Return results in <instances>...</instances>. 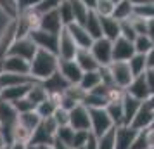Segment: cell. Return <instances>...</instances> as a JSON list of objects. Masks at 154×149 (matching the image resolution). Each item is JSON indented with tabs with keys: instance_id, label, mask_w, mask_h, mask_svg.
<instances>
[{
	"instance_id": "cell-53",
	"label": "cell",
	"mask_w": 154,
	"mask_h": 149,
	"mask_svg": "<svg viewBox=\"0 0 154 149\" xmlns=\"http://www.w3.org/2000/svg\"><path fill=\"white\" fill-rule=\"evenodd\" d=\"M54 149H71V147L66 146V144H63V142H59V141H54Z\"/></svg>"
},
{
	"instance_id": "cell-62",
	"label": "cell",
	"mask_w": 154,
	"mask_h": 149,
	"mask_svg": "<svg viewBox=\"0 0 154 149\" xmlns=\"http://www.w3.org/2000/svg\"><path fill=\"white\" fill-rule=\"evenodd\" d=\"M152 127H154V125H152Z\"/></svg>"
},
{
	"instance_id": "cell-37",
	"label": "cell",
	"mask_w": 154,
	"mask_h": 149,
	"mask_svg": "<svg viewBox=\"0 0 154 149\" xmlns=\"http://www.w3.org/2000/svg\"><path fill=\"white\" fill-rule=\"evenodd\" d=\"M73 137H75V130L69 127V125H64V127H59L56 132V141L63 142L66 146H69L73 144Z\"/></svg>"
},
{
	"instance_id": "cell-14",
	"label": "cell",
	"mask_w": 154,
	"mask_h": 149,
	"mask_svg": "<svg viewBox=\"0 0 154 149\" xmlns=\"http://www.w3.org/2000/svg\"><path fill=\"white\" fill-rule=\"evenodd\" d=\"M125 92L128 95H132L139 101H147V97L151 95L149 92V87H147V80H146V73L144 75H139V76H133V80L130 82V85L125 88Z\"/></svg>"
},
{
	"instance_id": "cell-25",
	"label": "cell",
	"mask_w": 154,
	"mask_h": 149,
	"mask_svg": "<svg viewBox=\"0 0 154 149\" xmlns=\"http://www.w3.org/2000/svg\"><path fill=\"white\" fill-rule=\"evenodd\" d=\"M35 82V80H33ZM33 82H29V83H23V85H17V87H9V88H2V97L0 99L4 101H9V102H14V101L21 99L24 97L26 94H28L29 87Z\"/></svg>"
},
{
	"instance_id": "cell-29",
	"label": "cell",
	"mask_w": 154,
	"mask_h": 149,
	"mask_svg": "<svg viewBox=\"0 0 154 149\" xmlns=\"http://www.w3.org/2000/svg\"><path fill=\"white\" fill-rule=\"evenodd\" d=\"M128 66H130V71H132L133 76H139V75H144L149 68H147V59H146V54H133L128 61Z\"/></svg>"
},
{
	"instance_id": "cell-9",
	"label": "cell",
	"mask_w": 154,
	"mask_h": 149,
	"mask_svg": "<svg viewBox=\"0 0 154 149\" xmlns=\"http://www.w3.org/2000/svg\"><path fill=\"white\" fill-rule=\"evenodd\" d=\"M152 125H154V109H151L146 102H142L140 109L133 116L130 127L135 128L137 132H144V130H149Z\"/></svg>"
},
{
	"instance_id": "cell-31",
	"label": "cell",
	"mask_w": 154,
	"mask_h": 149,
	"mask_svg": "<svg viewBox=\"0 0 154 149\" xmlns=\"http://www.w3.org/2000/svg\"><path fill=\"white\" fill-rule=\"evenodd\" d=\"M57 12H59V17L63 21L64 28L69 26L71 23H75V12H73V5H71L69 0H63L57 7Z\"/></svg>"
},
{
	"instance_id": "cell-6",
	"label": "cell",
	"mask_w": 154,
	"mask_h": 149,
	"mask_svg": "<svg viewBox=\"0 0 154 149\" xmlns=\"http://www.w3.org/2000/svg\"><path fill=\"white\" fill-rule=\"evenodd\" d=\"M69 127L73 130L90 132V113L85 104H76L73 109H69Z\"/></svg>"
},
{
	"instance_id": "cell-2",
	"label": "cell",
	"mask_w": 154,
	"mask_h": 149,
	"mask_svg": "<svg viewBox=\"0 0 154 149\" xmlns=\"http://www.w3.org/2000/svg\"><path fill=\"white\" fill-rule=\"evenodd\" d=\"M88 113H90V132L95 137H100L114 127L106 107H94V109H88Z\"/></svg>"
},
{
	"instance_id": "cell-41",
	"label": "cell",
	"mask_w": 154,
	"mask_h": 149,
	"mask_svg": "<svg viewBox=\"0 0 154 149\" xmlns=\"http://www.w3.org/2000/svg\"><path fill=\"white\" fill-rule=\"evenodd\" d=\"M92 132L88 130H75V137H73V144H71V149H80L83 147L87 141H88V137H90Z\"/></svg>"
},
{
	"instance_id": "cell-43",
	"label": "cell",
	"mask_w": 154,
	"mask_h": 149,
	"mask_svg": "<svg viewBox=\"0 0 154 149\" xmlns=\"http://www.w3.org/2000/svg\"><path fill=\"white\" fill-rule=\"evenodd\" d=\"M119 23H121V33H119V36H123V38H126V40L133 42V40L137 38V31H135V28H133L132 21L126 19V21H119Z\"/></svg>"
},
{
	"instance_id": "cell-52",
	"label": "cell",
	"mask_w": 154,
	"mask_h": 149,
	"mask_svg": "<svg viewBox=\"0 0 154 149\" xmlns=\"http://www.w3.org/2000/svg\"><path fill=\"white\" fill-rule=\"evenodd\" d=\"M9 147L7 141H5V137H4V134H2V130H0V149H5Z\"/></svg>"
},
{
	"instance_id": "cell-58",
	"label": "cell",
	"mask_w": 154,
	"mask_h": 149,
	"mask_svg": "<svg viewBox=\"0 0 154 149\" xmlns=\"http://www.w3.org/2000/svg\"><path fill=\"white\" fill-rule=\"evenodd\" d=\"M38 146V144H36ZM38 149H54V144H40Z\"/></svg>"
},
{
	"instance_id": "cell-3",
	"label": "cell",
	"mask_w": 154,
	"mask_h": 149,
	"mask_svg": "<svg viewBox=\"0 0 154 149\" xmlns=\"http://www.w3.org/2000/svg\"><path fill=\"white\" fill-rule=\"evenodd\" d=\"M90 52L100 66H109L112 63V42L104 36L92 42Z\"/></svg>"
},
{
	"instance_id": "cell-8",
	"label": "cell",
	"mask_w": 154,
	"mask_h": 149,
	"mask_svg": "<svg viewBox=\"0 0 154 149\" xmlns=\"http://www.w3.org/2000/svg\"><path fill=\"white\" fill-rule=\"evenodd\" d=\"M28 36L35 42V45L38 49H43V50H49V52L57 54V36L59 35H54V33H49V31H45V29L36 28V29H33Z\"/></svg>"
},
{
	"instance_id": "cell-12",
	"label": "cell",
	"mask_w": 154,
	"mask_h": 149,
	"mask_svg": "<svg viewBox=\"0 0 154 149\" xmlns=\"http://www.w3.org/2000/svg\"><path fill=\"white\" fill-rule=\"evenodd\" d=\"M59 73L69 82L71 85H78L80 80H82V75H83L82 68L76 64L75 59H68V61L66 59H59Z\"/></svg>"
},
{
	"instance_id": "cell-46",
	"label": "cell",
	"mask_w": 154,
	"mask_h": 149,
	"mask_svg": "<svg viewBox=\"0 0 154 149\" xmlns=\"http://www.w3.org/2000/svg\"><path fill=\"white\" fill-rule=\"evenodd\" d=\"M146 80H147V87L151 95H154V70H147L146 71Z\"/></svg>"
},
{
	"instance_id": "cell-15",
	"label": "cell",
	"mask_w": 154,
	"mask_h": 149,
	"mask_svg": "<svg viewBox=\"0 0 154 149\" xmlns=\"http://www.w3.org/2000/svg\"><path fill=\"white\" fill-rule=\"evenodd\" d=\"M66 29H68V33L71 35V38L75 40V43L78 45V49H90L94 38L88 35V31L85 29L83 24H80V23H71L69 26H66Z\"/></svg>"
},
{
	"instance_id": "cell-4",
	"label": "cell",
	"mask_w": 154,
	"mask_h": 149,
	"mask_svg": "<svg viewBox=\"0 0 154 149\" xmlns=\"http://www.w3.org/2000/svg\"><path fill=\"white\" fill-rule=\"evenodd\" d=\"M36 50L38 47L35 45V42L29 38V36H21V38H16L12 45L9 47L7 54H12V56H19L23 59H26V61H31L33 56L36 54ZM5 54V56H7Z\"/></svg>"
},
{
	"instance_id": "cell-7",
	"label": "cell",
	"mask_w": 154,
	"mask_h": 149,
	"mask_svg": "<svg viewBox=\"0 0 154 149\" xmlns=\"http://www.w3.org/2000/svg\"><path fill=\"white\" fill-rule=\"evenodd\" d=\"M76 52H78V45L71 38L68 29L63 28V31L57 36V57L59 59H66V61L68 59H75Z\"/></svg>"
},
{
	"instance_id": "cell-23",
	"label": "cell",
	"mask_w": 154,
	"mask_h": 149,
	"mask_svg": "<svg viewBox=\"0 0 154 149\" xmlns=\"http://www.w3.org/2000/svg\"><path fill=\"white\" fill-rule=\"evenodd\" d=\"M33 82L31 76L26 75H17V73H7V71H2L0 73V88H9V87H17L23 83H29Z\"/></svg>"
},
{
	"instance_id": "cell-22",
	"label": "cell",
	"mask_w": 154,
	"mask_h": 149,
	"mask_svg": "<svg viewBox=\"0 0 154 149\" xmlns=\"http://www.w3.org/2000/svg\"><path fill=\"white\" fill-rule=\"evenodd\" d=\"M59 99H61V95H49L47 99H43L40 104H36L35 111L38 113L40 118H50L52 114L56 113V109L59 107Z\"/></svg>"
},
{
	"instance_id": "cell-17",
	"label": "cell",
	"mask_w": 154,
	"mask_h": 149,
	"mask_svg": "<svg viewBox=\"0 0 154 149\" xmlns=\"http://www.w3.org/2000/svg\"><path fill=\"white\" fill-rule=\"evenodd\" d=\"M42 83H43V87L47 88L49 95H61V94H63L64 90L71 85L69 82L64 78L61 73H59V70H57L52 76H49L45 82H42Z\"/></svg>"
},
{
	"instance_id": "cell-26",
	"label": "cell",
	"mask_w": 154,
	"mask_h": 149,
	"mask_svg": "<svg viewBox=\"0 0 154 149\" xmlns=\"http://www.w3.org/2000/svg\"><path fill=\"white\" fill-rule=\"evenodd\" d=\"M133 9H135V5L132 4V0H121V2H116L112 17L118 19V21H126V19H130V17L133 16Z\"/></svg>"
},
{
	"instance_id": "cell-56",
	"label": "cell",
	"mask_w": 154,
	"mask_h": 149,
	"mask_svg": "<svg viewBox=\"0 0 154 149\" xmlns=\"http://www.w3.org/2000/svg\"><path fill=\"white\" fill-rule=\"evenodd\" d=\"M9 149H24V144H21V142H14V144L9 146Z\"/></svg>"
},
{
	"instance_id": "cell-54",
	"label": "cell",
	"mask_w": 154,
	"mask_h": 149,
	"mask_svg": "<svg viewBox=\"0 0 154 149\" xmlns=\"http://www.w3.org/2000/svg\"><path fill=\"white\" fill-rule=\"evenodd\" d=\"M133 5H142V4H154V0H132Z\"/></svg>"
},
{
	"instance_id": "cell-60",
	"label": "cell",
	"mask_w": 154,
	"mask_h": 149,
	"mask_svg": "<svg viewBox=\"0 0 154 149\" xmlns=\"http://www.w3.org/2000/svg\"><path fill=\"white\" fill-rule=\"evenodd\" d=\"M0 97H2V88H0Z\"/></svg>"
},
{
	"instance_id": "cell-21",
	"label": "cell",
	"mask_w": 154,
	"mask_h": 149,
	"mask_svg": "<svg viewBox=\"0 0 154 149\" xmlns=\"http://www.w3.org/2000/svg\"><path fill=\"white\" fill-rule=\"evenodd\" d=\"M121 102H123V116H125L123 125H130L132 120H133V116L137 114V111H139L140 106H142V101L135 99V97H132V95H128V94L125 92Z\"/></svg>"
},
{
	"instance_id": "cell-42",
	"label": "cell",
	"mask_w": 154,
	"mask_h": 149,
	"mask_svg": "<svg viewBox=\"0 0 154 149\" xmlns=\"http://www.w3.org/2000/svg\"><path fill=\"white\" fill-rule=\"evenodd\" d=\"M14 104V107H16V111L19 114H23V113H28V111H35V104L31 102V101L24 95V97H21V99H17V101H14L12 102Z\"/></svg>"
},
{
	"instance_id": "cell-10",
	"label": "cell",
	"mask_w": 154,
	"mask_h": 149,
	"mask_svg": "<svg viewBox=\"0 0 154 149\" xmlns=\"http://www.w3.org/2000/svg\"><path fill=\"white\" fill-rule=\"evenodd\" d=\"M2 66H4V71H7V73H17V75L31 76L29 75V61L19 56H12V54L4 56L2 57Z\"/></svg>"
},
{
	"instance_id": "cell-51",
	"label": "cell",
	"mask_w": 154,
	"mask_h": 149,
	"mask_svg": "<svg viewBox=\"0 0 154 149\" xmlns=\"http://www.w3.org/2000/svg\"><path fill=\"white\" fill-rule=\"evenodd\" d=\"M80 2H82V4H83L88 11H94V9H95V5H97V0H80Z\"/></svg>"
},
{
	"instance_id": "cell-38",
	"label": "cell",
	"mask_w": 154,
	"mask_h": 149,
	"mask_svg": "<svg viewBox=\"0 0 154 149\" xmlns=\"http://www.w3.org/2000/svg\"><path fill=\"white\" fill-rule=\"evenodd\" d=\"M83 104L88 109H94V107H106L107 106V99L102 97V95H97V94H92V92H87L83 99Z\"/></svg>"
},
{
	"instance_id": "cell-49",
	"label": "cell",
	"mask_w": 154,
	"mask_h": 149,
	"mask_svg": "<svg viewBox=\"0 0 154 149\" xmlns=\"http://www.w3.org/2000/svg\"><path fill=\"white\" fill-rule=\"evenodd\" d=\"M146 137H147L149 149H154V127H151L149 130H146Z\"/></svg>"
},
{
	"instance_id": "cell-33",
	"label": "cell",
	"mask_w": 154,
	"mask_h": 149,
	"mask_svg": "<svg viewBox=\"0 0 154 149\" xmlns=\"http://www.w3.org/2000/svg\"><path fill=\"white\" fill-rule=\"evenodd\" d=\"M17 120L21 121L26 128H29L31 132H35L36 127L42 123V118L38 116V113H36V111H28V113L19 114V118H17Z\"/></svg>"
},
{
	"instance_id": "cell-20",
	"label": "cell",
	"mask_w": 154,
	"mask_h": 149,
	"mask_svg": "<svg viewBox=\"0 0 154 149\" xmlns=\"http://www.w3.org/2000/svg\"><path fill=\"white\" fill-rule=\"evenodd\" d=\"M100 26H102V36L114 42L116 38H119L121 33V23L118 19H114L112 16L109 17H100Z\"/></svg>"
},
{
	"instance_id": "cell-40",
	"label": "cell",
	"mask_w": 154,
	"mask_h": 149,
	"mask_svg": "<svg viewBox=\"0 0 154 149\" xmlns=\"http://www.w3.org/2000/svg\"><path fill=\"white\" fill-rule=\"evenodd\" d=\"M133 14L142 17V19H154V4H142V5H135L133 9Z\"/></svg>"
},
{
	"instance_id": "cell-16",
	"label": "cell",
	"mask_w": 154,
	"mask_h": 149,
	"mask_svg": "<svg viewBox=\"0 0 154 149\" xmlns=\"http://www.w3.org/2000/svg\"><path fill=\"white\" fill-rule=\"evenodd\" d=\"M133 54H135L133 42L126 40L123 36H119L112 42V61H125L126 63Z\"/></svg>"
},
{
	"instance_id": "cell-35",
	"label": "cell",
	"mask_w": 154,
	"mask_h": 149,
	"mask_svg": "<svg viewBox=\"0 0 154 149\" xmlns=\"http://www.w3.org/2000/svg\"><path fill=\"white\" fill-rule=\"evenodd\" d=\"M114 5L116 4L112 0H97V5L94 9V12L97 16H100V17H109L114 12Z\"/></svg>"
},
{
	"instance_id": "cell-18",
	"label": "cell",
	"mask_w": 154,
	"mask_h": 149,
	"mask_svg": "<svg viewBox=\"0 0 154 149\" xmlns=\"http://www.w3.org/2000/svg\"><path fill=\"white\" fill-rule=\"evenodd\" d=\"M19 118V113L16 111L12 102L0 99V127L11 128Z\"/></svg>"
},
{
	"instance_id": "cell-48",
	"label": "cell",
	"mask_w": 154,
	"mask_h": 149,
	"mask_svg": "<svg viewBox=\"0 0 154 149\" xmlns=\"http://www.w3.org/2000/svg\"><path fill=\"white\" fill-rule=\"evenodd\" d=\"M146 59H147V68H149V70H154V45L146 54Z\"/></svg>"
},
{
	"instance_id": "cell-27",
	"label": "cell",
	"mask_w": 154,
	"mask_h": 149,
	"mask_svg": "<svg viewBox=\"0 0 154 149\" xmlns=\"http://www.w3.org/2000/svg\"><path fill=\"white\" fill-rule=\"evenodd\" d=\"M100 83H102V80H100V73L97 70V71H85L83 75H82V80H80L78 85L82 87L85 92H92Z\"/></svg>"
},
{
	"instance_id": "cell-59",
	"label": "cell",
	"mask_w": 154,
	"mask_h": 149,
	"mask_svg": "<svg viewBox=\"0 0 154 149\" xmlns=\"http://www.w3.org/2000/svg\"><path fill=\"white\" fill-rule=\"evenodd\" d=\"M112 2H114V4H116V2H121V0H112Z\"/></svg>"
},
{
	"instance_id": "cell-1",
	"label": "cell",
	"mask_w": 154,
	"mask_h": 149,
	"mask_svg": "<svg viewBox=\"0 0 154 149\" xmlns=\"http://www.w3.org/2000/svg\"><path fill=\"white\" fill-rule=\"evenodd\" d=\"M59 70V57L54 52L38 49L33 59L29 61V75L36 82H45Z\"/></svg>"
},
{
	"instance_id": "cell-36",
	"label": "cell",
	"mask_w": 154,
	"mask_h": 149,
	"mask_svg": "<svg viewBox=\"0 0 154 149\" xmlns=\"http://www.w3.org/2000/svg\"><path fill=\"white\" fill-rule=\"evenodd\" d=\"M152 45H154V42L147 35H137V38L133 40V47H135L137 54H147Z\"/></svg>"
},
{
	"instance_id": "cell-57",
	"label": "cell",
	"mask_w": 154,
	"mask_h": 149,
	"mask_svg": "<svg viewBox=\"0 0 154 149\" xmlns=\"http://www.w3.org/2000/svg\"><path fill=\"white\" fill-rule=\"evenodd\" d=\"M24 149H38V146L33 144V142H26V144H24Z\"/></svg>"
},
{
	"instance_id": "cell-55",
	"label": "cell",
	"mask_w": 154,
	"mask_h": 149,
	"mask_svg": "<svg viewBox=\"0 0 154 149\" xmlns=\"http://www.w3.org/2000/svg\"><path fill=\"white\" fill-rule=\"evenodd\" d=\"M144 102H146L151 109H154V95H149V97H147V101H144Z\"/></svg>"
},
{
	"instance_id": "cell-44",
	"label": "cell",
	"mask_w": 154,
	"mask_h": 149,
	"mask_svg": "<svg viewBox=\"0 0 154 149\" xmlns=\"http://www.w3.org/2000/svg\"><path fill=\"white\" fill-rule=\"evenodd\" d=\"M54 121L57 123V127H64V125H69V111L64 109V107H57L56 113L52 114Z\"/></svg>"
},
{
	"instance_id": "cell-19",
	"label": "cell",
	"mask_w": 154,
	"mask_h": 149,
	"mask_svg": "<svg viewBox=\"0 0 154 149\" xmlns=\"http://www.w3.org/2000/svg\"><path fill=\"white\" fill-rule=\"evenodd\" d=\"M76 64L82 68V71H97L100 68V64L95 61V57L92 56L90 49H78L76 56H75Z\"/></svg>"
},
{
	"instance_id": "cell-39",
	"label": "cell",
	"mask_w": 154,
	"mask_h": 149,
	"mask_svg": "<svg viewBox=\"0 0 154 149\" xmlns=\"http://www.w3.org/2000/svg\"><path fill=\"white\" fill-rule=\"evenodd\" d=\"M69 2H71V5H73V12H75V23H80V24H83L90 11L85 7V5L82 4V2H80V0H69Z\"/></svg>"
},
{
	"instance_id": "cell-24",
	"label": "cell",
	"mask_w": 154,
	"mask_h": 149,
	"mask_svg": "<svg viewBox=\"0 0 154 149\" xmlns=\"http://www.w3.org/2000/svg\"><path fill=\"white\" fill-rule=\"evenodd\" d=\"M85 29L88 31V35L94 38V40H97V38H102V26H100V16H97L94 11L88 12L87 16V19L83 23Z\"/></svg>"
},
{
	"instance_id": "cell-5",
	"label": "cell",
	"mask_w": 154,
	"mask_h": 149,
	"mask_svg": "<svg viewBox=\"0 0 154 149\" xmlns=\"http://www.w3.org/2000/svg\"><path fill=\"white\" fill-rule=\"evenodd\" d=\"M109 71H111L112 82L116 87H121V88H126L130 85V82L133 80V75L130 71V66L125 61H112L109 66Z\"/></svg>"
},
{
	"instance_id": "cell-13",
	"label": "cell",
	"mask_w": 154,
	"mask_h": 149,
	"mask_svg": "<svg viewBox=\"0 0 154 149\" xmlns=\"http://www.w3.org/2000/svg\"><path fill=\"white\" fill-rule=\"evenodd\" d=\"M137 130L130 125H118L114 127V141H116V149H130L133 141L137 137Z\"/></svg>"
},
{
	"instance_id": "cell-61",
	"label": "cell",
	"mask_w": 154,
	"mask_h": 149,
	"mask_svg": "<svg viewBox=\"0 0 154 149\" xmlns=\"http://www.w3.org/2000/svg\"><path fill=\"white\" fill-rule=\"evenodd\" d=\"M5 149H9V147H5Z\"/></svg>"
},
{
	"instance_id": "cell-45",
	"label": "cell",
	"mask_w": 154,
	"mask_h": 149,
	"mask_svg": "<svg viewBox=\"0 0 154 149\" xmlns=\"http://www.w3.org/2000/svg\"><path fill=\"white\" fill-rule=\"evenodd\" d=\"M130 149H149L147 137H146V130L137 134V137H135V141H133V144H132V147Z\"/></svg>"
},
{
	"instance_id": "cell-47",
	"label": "cell",
	"mask_w": 154,
	"mask_h": 149,
	"mask_svg": "<svg viewBox=\"0 0 154 149\" xmlns=\"http://www.w3.org/2000/svg\"><path fill=\"white\" fill-rule=\"evenodd\" d=\"M83 149H97V137H95L94 134H90V137H88L87 144L83 146Z\"/></svg>"
},
{
	"instance_id": "cell-34",
	"label": "cell",
	"mask_w": 154,
	"mask_h": 149,
	"mask_svg": "<svg viewBox=\"0 0 154 149\" xmlns=\"http://www.w3.org/2000/svg\"><path fill=\"white\" fill-rule=\"evenodd\" d=\"M97 149H116V141H114V127L107 130L106 134L97 137Z\"/></svg>"
},
{
	"instance_id": "cell-11",
	"label": "cell",
	"mask_w": 154,
	"mask_h": 149,
	"mask_svg": "<svg viewBox=\"0 0 154 149\" xmlns=\"http://www.w3.org/2000/svg\"><path fill=\"white\" fill-rule=\"evenodd\" d=\"M38 28L45 29V31H49V33H54V35H59V33L63 31L64 24H63V21H61V17H59L57 9H54V11H47V12L40 14Z\"/></svg>"
},
{
	"instance_id": "cell-30",
	"label": "cell",
	"mask_w": 154,
	"mask_h": 149,
	"mask_svg": "<svg viewBox=\"0 0 154 149\" xmlns=\"http://www.w3.org/2000/svg\"><path fill=\"white\" fill-rule=\"evenodd\" d=\"M26 97H28V99L36 106V104H40L43 99H47V97H49V92H47V88L43 87L42 82H36V80H35V82L31 83V87H29Z\"/></svg>"
},
{
	"instance_id": "cell-32",
	"label": "cell",
	"mask_w": 154,
	"mask_h": 149,
	"mask_svg": "<svg viewBox=\"0 0 154 149\" xmlns=\"http://www.w3.org/2000/svg\"><path fill=\"white\" fill-rule=\"evenodd\" d=\"M54 141H56V137L52 134H49L45 128L42 127V123L36 127V130L33 132V135H31V139H29V142H33V144H54Z\"/></svg>"
},
{
	"instance_id": "cell-28",
	"label": "cell",
	"mask_w": 154,
	"mask_h": 149,
	"mask_svg": "<svg viewBox=\"0 0 154 149\" xmlns=\"http://www.w3.org/2000/svg\"><path fill=\"white\" fill-rule=\"evenodd\" d=\"M121 101H109L107 106H106V111L109 114V118L112 120L114 127L123 125V121H125V116H123V102Z\"/></svg>"
},
{
	"instance_id": "cell-50",
	"label": "cell",
	"mask_w": 154,
	"mask_h": 149,
	"mask_svg": "<svg viewBox=\"0 0 154 149\" xmlns=\"http://www.w3.org/2000/svg\"><path fill=\"white\" fill-rule=\"evenodd\" d=\"M147 36L154 42V19H149L147 21Z\"/></svg>"
}]
</instances>
